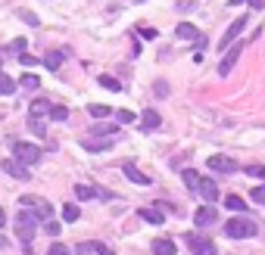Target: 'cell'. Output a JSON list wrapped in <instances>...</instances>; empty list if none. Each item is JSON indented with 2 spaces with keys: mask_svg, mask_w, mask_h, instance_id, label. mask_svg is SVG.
Segmentation results:
<instances>
[{
  "mask_svg": "<svg viewBox=\"0 0 265 255\" xmlns=\"http://www.w3.org/2000/svg\"><path fill=\"white\" fill-rule=\"evenodd\" d=\"M225 233L231 236V240H250V236L259 233V227L246 215H237V218H228V221H225Z\"/></svg>",
  "mask_w": 265,
  "mask_h": 255,
  "instance_id": "6da1fadb",
  "label": "cell"
},
{
  "mask_svg": "<svg viewBox=\"0 0 265 255\" xmlns=\"http://www.w3.org/2000/svg\"><path fill=\"white\" fill-rule=\"evenodd\" d=\"M19 206L31 209V215L38 218V221H50V215H53V206L47 203L44 196H34V193H25V196H19Z\"/></svg>",
  "mask_w": 265,
  "mask_h": 255,
  "instance_id": "7a4b0ae2",
  "label": "cell"
},
{
  "mask_svg": "<svg viewBox=\"0 0 265 255\" xmlns=\"http://www.w3.org/2000/svg\"><path fill=\"white\" fill-rule=\"evenodd\" d=\"M34 227H38V218H34L31 212H19V215H16V233H19V240L25 243V249L34 240Z\"/></svg>",
  "mask_w": 265,
  "mask_h": 255,
  "instance_id": "3957f363",
  "label": "cell"
},
{
  "mask_svg": "<svg viewBox=\"0 0 265 255\" xmlns=\"http://www.w3.org/2000/svg\"><path fill=\"white\" fill-rule=\"evenodd\" d=\"M13 156L19 159V162H25V165H34V162H41V147H34V143H25V140H16L13 143Z\"/></svg>",
  "mask_w": 265,
  "mask_h": 255,
  "instance_id": "277c9868",
  "label": "cell"
},
{
  "mask_svg": "<svg viewBox=\"0 0 265 255\" xmlns=\"http://www.w3.org/2000/svg\"><path fill=\"white\" fill-rule=\"evenodd\" d=\"M250 25V16H237V19L228 25V31H225V38L219 41V50H228V44H237V38L243 34V28Z\"/></svg>",
  "mask_w": 265,
  "mask_h": 255,
  "instance_id": "5b68a950",
  "label": "cell"
},
{
  "mask_svg": "<svg viewBox=\"0 0 265 255\" xmlns=\"http://www.w3.org/2000/svg\"><path fill=\"white\" fill-rule=\"evenodd\" d=\"M187 246H190L193 255H219L216 243H212L209 236H203V233H187Z\"/></svg>",
  "mask_w": 265,
  "mask_h": 255,
  "instance_id": "8992f818",
  "label": "cell"
},
{
  "mask_svg": "<svg viewBox=\"0 0 265 255\" xmlns=\"http://www.w3.org/2000/svg\"><path fill=\"white\" fill-rule=\"evenodd\" d=\"M243 41H237V44H231V50H225V59L219 62V75H228V72L234 69V62L240 59V53H243Z\"/></svg>",
  "mask_w": 265,
  "mask_h": 255,
  "instance_id": "52a82bcc",
  "label": "cell"
},
{
  "mask_svg": "<svg viewBox=\"0 0 265 255\" xmlns=\"http://www.w3.org/2000/svg\"><path fill=\"white\" fill-rule=\"evenodd\" d=\"M0 168H4L10 177H16V180H28L31 174H28V165L25 162H19V159H4L0 162Z\"/></svg>",
  "mask_w": 265,
  "mask_h": 255,
  "instance_id": "ba28073f",
  "label": "cell"
},
{
  "mask_svg": "<svg viewBox=\"0 0 265 255\" xmlns=\"http://www.w3.org/2000/svg\"><path fill=\"white\" fill-rule=\"evenodd\" d=\"M206 165H209L212 171H219V174H234V171H237V162L228 159V156H209Z\"/></svg>",
  "mask_w": 265,
  "mask_h": 255,
  "instance_id": "9c48e42d",
  "label": "cell"
},
{
  "mask_svg": "<svg viewBox=\"0 0 265 255\" xmlns=\"http://www.w3.org/2000/svg\"><path fill=\"white\" fill-rule=\"evenodd\" d=\"M216 218H219V212L206 203L203 209H197V212H193V224H197V227H209V224H216Z\"/></svg>",
  "mask_w": 265,
  "mask_h": 255,
  "instance_id": "30bf717a",
  "label": "cell"
},
{
  "mask_svg": "<svg viewBox=\"0 0 265 255\" xmlns=\"http://www.w3.org/2000/svg\"><path fill=\"white\" fill-rule=\"evenodd\" d=\"M122 171H125V177L131 180V184H140V187H150V177L140 171L134 162H125V165H122Z\"/></svg>",
  "mask_w": 265,
  "mask_h": 255,
  "instance_id": "8fae6325",
  "label": "cell"
},
{
  "mask_svg": "<svg viewBox=\"0 0 265 255\" xmlns=\"http://www.w3.org/2000/svg\"><path fill=\"white\" fill-rule=\"evenodd\" d=\"M159 124H163V115H159L156 109H144V115H140V131H156Z\"/></svg>",
  "mask_w": 265,
  "mask_h": 255,
  "instance_id": "7c38bea8",
  "label": "cell"
},
{
  "mask_svg": "<svg viewBox=\"0 0 265 255\" xmlns=\"http://www.w3.org/2000/svg\"><path fill=\"white\" fill-rule=\"evenodd\" d=\"M197 193L206 199L209 206H212V203L219 199V187H216V180H212V177H203V184H200V190H197Z\"/></svg>",
  "mask_w": 265,
  "mask_h": 255,
  "instance_id": "4fadbf2b",
  "label": "cell"
},
{
  "mask_svg": "<svg viewBox=\"0 0 265 255\" xmlns=\"http://www.w3.org/2000/svg\"><path fill=\"white\" fill-rule=\"evenodd\" d=\"M153 255H178V249L169 236H159V240H153Z\"/></svg>",
  "mask_w": 265,
  "mask_h": 255,
  "instance_id": "5bb4252c",
  "label": "cell"
},
{
  "mask_svg": "<svg viewBox=\"0 0 265 255\" xmlns=\"http://www.w3.org/2000/svg\"><path fill=\"white\" fill-rule=\"evenodd\" d=\"M175 34H178L181 41H200V28L190 25V22H181L178 28H175Z\"/></svg>",
  "mask_w": 265,
  "mask_h": 255,
  "instance_id": "9a60e30c",
  "label": "cell"
},
{
  "mask_svg": "<svg viewBox=\"0 0 265 255\" xmlns=\"http://www.w3.org/2000/svg\"><path fill=\"white\" fill-rule=\"evenodd\" d=\"M116 134H119V124H103V121H100V124H94V128H91V137H103V140H113Z\"/></svg>",
  "mask_w": 265,
  "mask_h": 255,
  "instance_id": "2e32d148",
  "label": "cell"
},
{
  "mask_svg": "<svg viewBox=\"0 0 265 255\" xmlns=\"http://www.w3.org/2000/svg\"><path fill=\"white\" fill-rule=\"evenodd\" d=\"M137 215L144 218V221H150V224H163V221H166V215L159 212V206H147V209H137Z\"/></svg>",
  "mask_w": 265,
  "mask_h": 255,
  "instance_id": "e0dca14e",
  "label": "cell"
},
{
  "mask_svg": "<svg viewBox=\"0 0 265 255\" xmlns=\"http://www.w3.org/2000/svg\"><path fill=\"white\" fill-rule=\"evenodd\" d=\"M181 177H184V184H187V190H193V193H197V190H200V184H203V177H200V171H193V168H184V171H181Z\"/></svg>",
  "mask_w": 265,
  "mask_h": 255,
  "instance_id": "ac0fdd59",
  "label": "cell"
},
{
  "mask_svg": "<svg viewBox=\"0 0 265 255\" xmlns=\"http://www.w3.org/2000/svg\"><path fill=\"white\" fill-rule=\"evenodd\" d=\"M63 59H66V53H63V50H50L47 56H44V66H47L50 72H57V69L63 66Z\"/></svg>",
  "mask_w": 265,
  "mask_h": 255,
  "instance_id": "d6986e66",
  "label": "cell"
},
{
  "mask_svg": "<svg viewBox=\"0 0 265 255\" xmlns=\"http://www.w3.org/2000/svg\"><path fill=\"white\" fill-rule=\"evenodd\" d=\"M75 196H78V199H100V187H87V184H75Z\"/></svg>",
  "mask_w": 265,
  "mask_h": 255,
  "instance_id": "ffe728a7",
  "label": "cell"
},
{
  "mask_svg": "<svg viewBox=\"0 0 265 255\" xmlns=\"http://www.w3.org/2000/svg\"><path fill=\"white\" fill-rule=\"evenodd\" d=\"M50 109H53V106H50V103L41 97V100H34V103H31V109H28V112H31L34 118H41V115H50Z\"/></svg>",
  "mask_w": 265,
  "mask_h": 255,
  "instance_id": "44dd1931",
  "label": "cell"
},
{
  "mask_svg": "<svg viewBox=\"0 0 265 255\" xmlns=\"http://www.w3.org/2000/svg\"><path fill=\"white\" fill-rule=\"evenodd\" d=\"M78 218H81V209H78L75 203H66V206H63V221H66V224L78 221Z\"/></svg>",
  "mask_w": 265,
  "mask_h": 255,
  "instance_id": "7402d4cb",
  "label": "cell"
},
{
  "mask_svg": "<svg viewBox=\"0 0 265 255\" xmlns=\"http://www.w3.org/2000/svg\"><path fill=\"white\" fill-rule=\"evenodd\" d=\"M110 147H113V140H84V150H91V153H103Z\"/></svg>",
  "mask_w": 265,
  "mask_h": 255,
  "instance_id": "603a6c76",
  "label": "cell"
},
{
  "mask_svg": "<svg viewBox=\"0 0 265 255\" xmlns=\"http://www.w3.org/2000/svg\"><path fill=\"white\" fill-rule=\"evenodd\" d=\"M87 112H91L94 118H106V115H113V109L103 106V103H91V106H87Z\"/></svg>",
  "mask_w": 265,
  "mask_h": 255,
  "instance_id": "cb8c5ba5",
  "label": "cell"
},
{
  "mask_svg": "<svg viewBox=\"0 0 265 255\" xmlns=\"http://www.w3.org/2000/svg\"><path fill=\"white\" fill-rule=\"evenodd\" d=\"M0 94H4V97H13L16 94V81L10 75H0Z\"/></svg>",
  "mask_w": 265,
  "mask_h": 255,
  "instance_id": "d4e9b609",
  "label": "cell"
},
{
  "mask_svg": "<svg viewBox=\"0 0 265 255\" xmlns=\"http://www.w3.org/2000/svg\"><path fill=\"white\" fill-rule=\"evenodd\" d=\"M225 206H228V209H234V212H240V215L246 212V203H243L240 196H234V193H231V196H225Z\"/></svg>",
  "mask_w": 265,
  "mask_h": 255,
  "instance_id": "484cf974",
  "label": "cell"
},
{
  "mask_svg": "<svg viewBox=\"0 0 265 255\" xmlns=\"http://www.w3.org/2000/svg\"><path fill=\"white\" fill-rule=\"evenodd\" d=\"M100 87H106V90H113V94H119V90H122V84L116 81V78H110V75H100V81H97Z\"/></svg>",
  "mask_w": 265,
  "mask_h": 255,
  "instance_id": "4316f807",
  "label": "cell"
},
{
  "mask_svg": "<svg viewBox=\"0 0 265 255\" xmlns=\"http://www.w3.org/2000/svg\"><path fill=\"white\" fill-rule=\"evenodd\" d=\"M134 118H137V115L131 112V109H119V112H116V121H119V124H131Z\"/></svg>",
  "mask_w": 265,
  "mask_h": 255,
  "instance_id": "83f0119b",
  "label": "cell"
},
{
  "mask_svg": "<svg viewBox=\"0 0 265 255\" xmlns=\"http://www.w3.org/2000/svg\"><path fill=\"white\" fill-rule=\"evenodd\" d=\"M50 118H53V121H66V118H69V109H66V106H53V109H50Z\"/></svg>",
  "mask_w": 265,
  "mask_h": 255,
  "instance_id": "f1b7e54d",
  "label": "cell"
},
{
  "mask_svg": "<svg viewBox=\"0 0 265 255\" xmlns=\"http://www.w3.org/2000/svg\"><path fill=\"white\" fill-rule=\"evenodd\" d=\"M28 128H31V134H41V137L47 134V128H44V121H41V118H34V115L28 118Z\"/></svg>",
  "mask_w": 265,
  "mask_h": 255,
  "instance_id": "f546056e",
  "label": "cell"
},
{
  "mask_svg": "<svg viewBox=\"0 0 265 255\" xmlns=\"http://www.w3.org/2000/svg\"><path fill=\"white\" fill-rule=\"evenodd\" d=\"M243 171L250 174V177H256V180H265V165H246Z\"/></svg>",
  "mask_w": 265,
  "mask_h": 255,
  "instance_id": "4dcf8cb0",
  "label": "cell"
},
{
  "mask_svg": "<svg viewBox=\"0 0 265 255\" xmlns=\"http://www.w3.org/2000/svg\"><path fill=\"white\" fill-rule=\"evenodd\" d=\"M19 84H22L25 90H34V87H38L41 81H38V75H22V78H19Z\"/></svg>",
  "mask_w": 265,
  "mask_h": 255,
  "instance_id": "1f68e13d",
  "label": "cell"
},
{
  "mask_svg": "<svg viewBox=\"0 0 265 255\" xmlns=\"http://www.w3.org/2000/svg\"><path fill=\"white\" fill-rule=\"evenodd\" d=\"M19 19H22L25 25H38V22H41V19H38V16H34L31 10H19Z\"/></svg>",
  "mask_w": 265,
  "mask_h": 255,
  "instance_id": "d6a6232c",
  "label": "cell"
},
{
  "mask_svg": "<svg viewBox=\"0 0 265 255\" xmlns=\"http://www.w3.org/2000/svg\"><path fill=\"white\" fill-rule=\"evenodd\" d=\"M47 255H72V249L63 246V243H53V246L47 249Z\"/></svg>",
  "mask_w": 265,
  "mask_h": 255,
  "instance_id": "836d02e7",
  "label": "cell"
},
{
  "mask_svg": "<svg viewBox=\"0 0 265 255\" xmlns=\"http://www.w3.org/2000/svg\"><path fill=\"white\" fill-rule=\"evenodd\" d=\"M103 249V243H81L78 246V255H87V252H100Z\"/></svg>",
  "mask_w": 265,
  "mask_h": 255,
  "instance_id": "e575fe53",
  "label": "cell"
},
{
  "mask_svg": "<svg viewBox=\"0 0 265 255\" xmlns=\"http://www.w3.org/2000/svg\"><path fill=\"white\" fill-rule=\"evenodd\" d=\"M253 203H259V206H265V184H259V187H253Z\"/></svg>",
  "mask_w": 265,
  "mask_h": 255,
  "instance_id": "d590c367",
  "label": "cell"
},
{
  "mask_svg": "<svg viewBox=\"0 0 265 255\" xmlns=\"http://www.w3.org/2000/svg\"><path fill=\"white\" fill-rule=\"evenodd\" d=\"M19 62H22V66H34V62H41V59L31 56V53H19Z\"/></svg>",
  "mask_w": 265,
  "mask_h": 255,
  "instance_id": "8d00e7d4",
  "label": "cell"
},
{
  "mask_svg": "<svg viewBox=\"0 0 265 255\" xmlns=\"http://www.w3.org/2000/svg\"><path fill=\"white\" fill-rule=\"evenodd\" d=\"M44 230H47L50 236H60V224H57V221H44Z\"/></svg>",
  "mask_w": 265,
  "mask_h": 255,
  "instance_id": "74e56055",
  "label": "cell"
},
{
  "mask_svg": "<svg viewBox=\"0 0 265 255\" xmlns=\"http://www.w3.org/2000/svg\"><path fill=\"white\" fill-rule=\"evenodd\" d=\"M153 90H156V97H169V84H166V81H156Z\"/></svg>",
  "mask_w": 265,
  "mask_h": 255,
  "instance_id": "f35d334b",
  "label": "cell"
},
{
  "mask_svg": "<svg viewBox=\"0 0 265 255\" xmlns=\"http://www.w3.org/2000/svg\"><path fill=\"white\" fill-rule=\"evenodd\" d=\"M137 34H140V38H147V41H153L156 38V28H140Z\"/></svg>",
  "mask_w": 265,
  "mask_h": 255,
  "instance_id": "ab89813d",
  "label": "cell"
},
{
  "mask_svg": "<svg viewBox=\"0 0 265 255\" xmlns=\"http://www.w3.org/2000/svg\"><path fill=\"white\" fill-rule=\"evenodd\" d=\"M13 50H16V53H25V38H16V41H13Z\"/></svg>",
  "mask_w": 265,
  "mask_h": 255,
  "instance_id": "60d3db41",
  "label": "cell"
},
{
  "mask_svg": "<svg viewBox=\"0 0 265 255\" xmlns=\"http://www.w3.org/2000/svg\"><path fill=\"white\" fill-rule=\"evenodd\" d=\"M193 4H197V0H178V7H181V10H187V7H193Z\"/></svg>",
  "mask_w": 265,
  "mask_h": 255,
  "instance_id": "b9f144b4",
  "label": "cell"
},
{
  "mask_svg": "<svg viewBox=\"0 0 265 255\" xmlns=\"http://www.w3.org/2000/svg\"><path fill=\"white\" fill-rule=\"evenodd\" d=\"M250 7H253V10H262V7H265V0H250Z\"/></svg>",
  "mask_w": 265,
  "mask_h": 255,
  "instance_id": "7bdbcfd3",
  "label": "cell"
},
{
  "mask_svg": "<svg viewBox=\"0 0 265 255\" xmlns=\"http://www.w3.org/2000/svg\"><path fill=\"white\" fill-rule=\"evenodd\" d=\"M4 224H7V212H4V209H0V227H4Z\"/></svg>",
  "mask_w": 265,
  "mask_h": 255,
  "instance_id": "ee69618b",
  "label": "cell"
},
{
  "mask_svg": "<svg viewBox=\"0 0 265 255\" xmlns=\"http://www.w3.org/2000/svg\"><path fill=\"white\" fill-rule=\"evenodd\" d=\"M97 255H116V252H113V249H106V246H103V249H100Z\"/></svg>",
  "mask_w": 265,
  "mask_h": 255,
  "instance_id": "f6af8a7d",
  "label": "cell"
},
{
  "mask_svg": "<svg viewBox=\"0 0 265 255\" xmlns=\"http://www.w3.org/2000/svg\"><path fill=\"white\" fill-rule=\"evenodd\" d=\"M240 4H250V0H231V7H240Z\"/></svg>",
  "mask_w": 265,
  "mask_h": 255,
  "instance_id": "bcb514c9",
  "label": "cell"
},
{
  "mask_svg": "<svg viewBox=\"0 0 265 255\" xmlns=\"http://www.w3.org/2000/svg\"><path fill=\"white\" fill-rule=\"evenodd\" d=\"M134 4H144V0H134Z\"/></svg>",
  "mask_w": 265,
  "mask_h": 255,
  "instance_id": "7dc6e473",
  "label": "cell"
},
{
  "mask_svg": "<svg viewBox=\"0 0 265 255\" xmlns=\"http://www.w3.org/2000/svg\"><path fill=\"white\" fill-rule=\"evenodd\" d=\"M0 66H4V59H0Z\"/></svg>",
  "mask_w": 265,
  "mask_h": 255,
  "instance_id": "c3c4849f",
  "label": "cell"
}]
</instances>
